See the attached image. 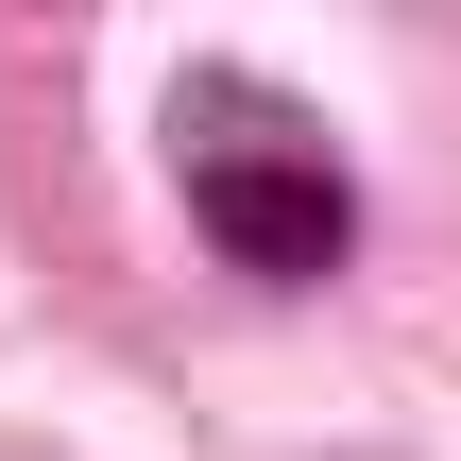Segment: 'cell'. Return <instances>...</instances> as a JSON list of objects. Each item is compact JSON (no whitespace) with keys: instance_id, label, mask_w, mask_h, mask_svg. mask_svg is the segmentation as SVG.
I'll return each mask as SVG.
<instances>
[{"instance_id":"6da1fadb","label":"cell","mask_w":461,"mask_h":461,"mask_svg":"<svg viewBox=\"0 0 461 461\" xmlns=\"http://www.w3.org/2000/svg\"><path fill=\"white\" fill-rule=\"evenodd\" d=\"M171 154H188V222L240 257V274H342L359 257V188H342V154L325 137H291L274 103H240V86H205L188 120H171Z\"/></svg>"}]
</instances>
